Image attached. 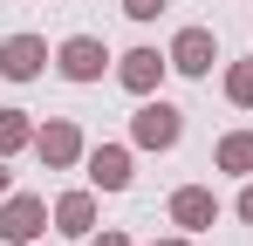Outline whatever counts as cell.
Masks as SVG:
<instances>
[{"label":"cell","instance_id":"6da1fadb","mask_svg":"<svg viewBox=\"0 0 253 246\" xmlns=\"http://www.w3.org/2000/svg\"><path fill=\"white\" fill-rule=\"evenodd\" d=\"M178 137H185V110L165 103V96H144L137 117H130V144H137V151H171Z\"/></svg>","mask_w":253,"mask_h":246},{"label":"cell","instance_id":"7a4b0ae2","mask_svg":"<svg viewBox=\"0 0 253 246\" xmlns=\"http://www.w3.org/2000/svg\"><path fill=\"white\" fill-rule=\"evenodd\" d=\"M35 158H42L48 171L83 164V158H89V144H83V130H76V117H48L42 130H35Z\"/></svg>","mask_w":253,"mask_h":246},{"label":"cell","instance_id":"3957f363","mask_svg":"<svg viewBox=\"0 0 253 246\" xmlns=\"http://www.w3.org/2000/svg\"><path fill=\"white\" fill-rule=\"evenodd\" d=\"M42 226H48V205L35 199V192H7V199H0V240L7 246H35Z\"/></svg>","mask_w":253,"mask_h":246},{"label":"cell","instance_id":"277c9868","mask_svg":"<svg viewBox=\"0 0 253 246\" xmlns=\"http://www.w3.org/2000/svg\"><path fill=\"white\" fill-rule=\"evenodd\" d=\"M165 55H171L178 76H212V62H219V35H212V28H178Z\"/></svg>","mask_w":253,"mask_h":246},{"label":"cell","instance_id":"5b68a950","mask_svg":"<svg viewBox=\"0 0 253 246\" xmlns=\"http://www.w3.org/2000/svg\"><path fill=\"white\" fill-rule=\"evenodd\" d=\"M55 69H62L69 82H103V69H110V48H103L96 35H69L62 48H55Z\"/></svg>","mask_w":253,"mask_h":246},{"label":"cell","instance_id":"8992f818","mask_svg":"<svg viewBox=\"0 0 253 246\" xmlns=\"http://www.w3.org/2000/svg\"><path fill=\"white\" fill-rule=\"evenodd\" d=\"M48 69V41L42 35H7L0 41V76L7 82H35Z\"/></svg>","mask_w":253,"mask_h":246},{"label":"cell","instance_id":"52a82bcc","mask_svg":"<svg viewBox=\"0 0 253 246\" xmlns=\"http://www.w3.org/2000/svg\"><path fill=\"white\" fill-rule=\"evenodd\" d=\"M165 69H171V55H158V48H130V55H117V82H124L130 96H158Z\"/></svg>","mask_w":253,"mask_h":246},{"label":"cell","instance_id":"ba28073f","mask_svg":"<svg viewBox=\"0 0 253 246\" xmlns=\"http://www.w3.org/2000/svg\"><path fill=\"white\" fill-rule=\"evenodd\" d=\"M212 219H219L212 185H178V192H171V226H178V233H206Z\"/></svg>","mask_w":253,"mask_h":246},{"label":"cell","instance_id":"9c48e42d","mask_svg":"<svg viewBox=\"0 0 253 246\" xmlns=\"http://www.w3.org/2000/svg\"><path fill=\"white\" fill-rule=\"evenodd\" d=\"M83 164H89L96 192H130V144H96Z\"/></svg>","mask_w":253,"mask_h":246},{"label":"cell","instance_id":"30bf717a","mask_svg":"<svg viewBox=\"0 0 253 246\" xmlns=\"http://www.w3.org/2000/svg\"><path fill=\"white\" fill-rule=\"evenodd\" d=\"M55 233H62V240H89V233H96V185L55 199Z\"/></svg>","mask_w":253,"mask_h":246},{"label":"cell","instance_id":"8fae6325","mask_svg":"<svg viewBox=\"0 0 253 246\" xmlns=\"http://www.w3.org/2000/svg\"><path fill=\"white\" fill-rule=\"evenodd\" d=\"M212 164L233 171V178H253V130H226V137L212 144Z\"/></svg>","mask_w":253,"mask_h":246},{"label":"cell","instance_id":"7c38bea8","mask_svg":"<svg viewBox=\"0 0 253 246\" xmlns=\"http://www.w3.org/2000/svg\"><path fill=\"white\" fill-rule=\"evenodd\" d=\"M28 144H35V117L28 110H0V158L28 151Z\"/></svg>","mask_w":253,"mask_h":246},{"label":"cell","instance_id":"4fadbf2b","mask_svg":"<svg viewBox=\"0 0 253 246\" xmlns=\"http://www.w3.org/2000/svg\"><path fill=\"white\" fill-rule=\"evenodd\" d=\"M226 103H233V110H253V55L226 69Z\"/></svg>","mask_w":253,"mask_h":246},{"label":"cell","instance_id":"5bb4252c","mask_svg":"<svg viewBox=\"0 0 253 246\" xmlns=\"http://www.w3.org/2000/svg\"><path fill=\"white\" fill-rule=\"evenodd\" d=\"M124 14H130V21H158V14H165V0H124Z\"/></svg>","mask_w":253,"mask_h":246},{"label":"cell","instance_id":"9a60e30c","mask_svg":"<svg viewBox=\"0 0 253 246\" xmlns=\"http://www.w3.org/2000/svg\"><path fill=\"white\" fill-rule=\"evenodd\" d=\"M89 246H130V233H89Z\"/></svg>","mask_w":253,"mask_h":246},{"label":"cell","instance_id":"2e32d148","mask_svg":"<svg viewBox=\"0 0 253 246\" xmlns=\"http://www.w3.org/2000/svg\"><path fill=\"white\" fill-rule=\"evenodd\" d=\"M240 219H247V226H253V178H247V185H240Z\"/></svg>","mask_w":253,"mask_h":246},{"label":"cell","instance_id":"e0dca14e","mask_svg":"<svg viewBox=\"0 0 253 246\" xmlns=\"http://www.w3.org/2000/svg\"><path fill=\"white\" fill-rule=\"evenodd\" d=\"M7 192H14V171H7V158H0V199H7Z\"/></svg>","mask_w":253,"mask_h":246},{"label":"cell","instance_id":"ac0fdd59","mask_svg":"<svg viewBox=\"0 0 253 246\" xmlns=\"http://www.w3.org/2000/svg\"><path fill=\"white\" fill-rule=\"evenodd\" d=\"M158 246H185V233H178V240H158Z\"/></svg>","mask_w":253,"mask_h":246}]
</instances>
